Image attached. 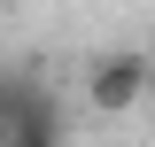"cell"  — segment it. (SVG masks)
<instances>
[{
  "mask_svg": "<svg viewBox=\"0 0 155 147\" xmlns=\"http://www.w3.org/2000/svg\"><path fill=\"white\" fill-rule=\"evenodd\" d=\"M0 147H62V109L23 70L0 85Z\"/></svg>",
  "mask_w": 155,
  "mask_h": 147,
  "instance_id": "obj_1",
  "label": "cell"
},
{
  "mask_svg": "<svg viewBox=\"0 0 155 147\" xmlns=\"http://www.w3.org/2000/svg\"><path fill=\"white\" fill-rule=\"evenodd\" d=\"M155 93V62L147 54H101L93 70H85V101H93L101 116H124L132 101H147Z\"/></svg>",
  "mask_w": 155,
  "mask_h": 147,
  "instance_id": "obj_2",
  "label": "cell"
}]
</instances>
